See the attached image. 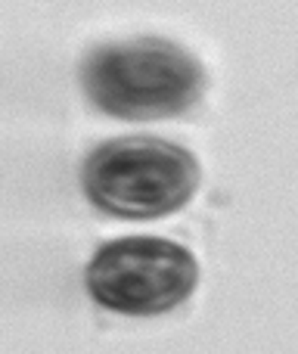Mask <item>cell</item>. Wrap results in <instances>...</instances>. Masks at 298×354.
I'll return each mask as SVG.
<instances>
[{"instance_id":"7a4b0ae2","label":"cell","mask_w":298,"mask_h":354,"mask_svg":"<svg viewBox=\"0 0 298 354\" xmlns=\"http://www.w3.org/2000/svg\"><path fill=\"white\" fill-rule=\"evenodd\" d=\"M199 159L165 137H112L87 153L81 187L93 208L128 221L174 214L196 196Z\"/></svg>"},{"instance_id":"3957f363","label":"cell","mask_w":298,"mask_h":354,"mask_svg":"<svg viewBox=\"0 0 298 354\" xmlns=\"http://www.w3.org/2000/svg\"><path fill=\"white\" fill-rule=\"evenodd\" d=\"M84 286L100 308L128 317L174 311L199 286V261L165 236H122L100 245L84 270Z\"/></svg>"},{"instance_id":"6da1fadb","label":"cell","mask_w":298,"mask_h":354,"mask_svg":"<svg viewBox=\"0 0 298 354\" xmlns=\"http://www.w3.org/2000/svg\"><path fill=\"white\" fill-rule=\"evenodd\" d=\"M81 84L100 112L124 122H158L189 112L205 93V68L168 37L100 44L81 62Z\"/></svg>"}]
</instances>
